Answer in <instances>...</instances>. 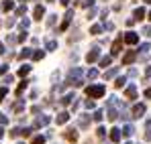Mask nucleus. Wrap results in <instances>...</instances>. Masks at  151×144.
<instances>
[{
	"mask_svg": "<svg viewBox=\"0 0 151 144\" xmlns=\"http://www.w3.org/2000/svg\"><path fill=\"white\" fill-rule=\"evenodd\" d=\"M82 83V69L76 67L65 75V85H80Z\"/></svg>",
	"mask_w": 151,
	"mask_h": 144,
	"instance_id": "f257e3e1",
	"label": "nucleus"
},
{
	"mask_svg": "<svg viewBox=\"0 0 151 144\" xmlns=\"http://www.w3.org/2000/svg\"><path fill=\"white\" fill-rule=\"evenodd\" d=\"M104 92H106V89H104V85H100V83H98V85H88V87H86V96L88 97H102Z\"/></svg>",
	"mask_w": 151,
	"mask_h": 144,
	"instance_id": "f03ea898",
	"label": "nucleus"
},
{
	"mask_svg": "<svg viewBox=\"0 0 151 144\" xmlns=\"http://www.w3.org/2000/svg\"><path fill=\"white\" fill-rule=\"evenodd\" d=\"M123 41H125L127 45H137L139 43V37H137V33H125V37H123Z\"/></svg>",
	"mask_w": 151,
	"mask_h": 144,
	"instance_id": "7ed1b4c3",
	"label": "nucleus"
},
{
	"mask_svg": "<svg viewBox=\"0 0 151 144\" xmlns=\"http://www.w3.org/2000/svg\"><path fill=\"white\" fill-rule=\"evenodd\" d=\"M145 114V106L143 104H135L133 106V118H141Z\"/></svg>",
	"mask_w": 151,
	"mask_h": 144,
	"instance_id": "20e7f679",
	"label": "nucleus"
},
{
	"mask_svg": "<svg viewBox=\"0 0 151 144\" xmlns=\"http://www.w3.org/2000/svg\"><path fill=\"white\" fill-rule=\"evenodd\" d=\"M45 124H49V116H45V114H41L37 120L33 122V128H41V126H45Z\"/></svg>",
	"mask_w": 151,
	"mask_h": 144,
	"instance_id": "39448f33",
	"label": "nucleus"
},
{
	"mask_svg": "<svg viewBox=\"0 0 151 144\" xmlns=\"http://www.w3.org/2000/svg\"><path fill=\"white\" fill-rule=\"evenodd\" d=\"M43 14H45V8L39 4V6H35V10H33V21H41L43 18Z\"/></svg>",
	"mask_w": 151,
	"mask_h": 144,
	"instance_id": "423d86ee",
	"label": "nucleus"
},
{
	"mask_svg": "<svg viewBox=\"0 0 151 144\" xmlns=\"http://www.w3.org/2000/svg\"><path fill=\"white\" fill-rule=\"evenodd\" d=\"M98 57H100V51H96V49H94V51H90V53L86 55V61H88V63H94Z\"/></svg>",
	"mask_w": 151,
	"mask_h": 144,
	"instance_id": "0eeeda50",
	"label": "nucleus"
},
{
	"mask_svg": "<svg viewBox=\"0 0 151 144\" xmlns=\"http://www.w3.org/2000/svg\"><path fill=\"white\" fill-rule=\"evenodd\" d=\"M106 118H108V120H116V118H119V112H116V108H114V106H110V104H108V116H106Z\"/></svg>",
	"mask_w": 151,
	"mask_h": 144,
	"instance_id": "6e6552de",
	"label": "nucleus"
},
{
	"mask_svg": "<svg viewBox=\"0 0 151 144\" xmlns=\"http://www.w3.org/2000/svg\"><path fill=\"white\" fill-rule=\"evenodd\" d=\"M135 59H137V53H135V51H129V53L125 55V59H123V63H125V65H129V63H133Z\"/></svg>",
	"mask_w": 151,
	"mask_h": 144,
	"instance_id": "1a4fd4ad",
	"label": "nucleus"
},
{
	"mask_svg": "<svg viewBox=\"0 0 151 144\" xmlns=\"http://www.w3.org/2000/svg\"><path fill=\"white\" fill-rule=\"evenodd\" d=\"M125 96L129 97V99H135V97H137V87H135V85L127 87V89H125Z\"/></svg>",
	"mask_w": 151,
	"mask_h": 144,
	"instance_id": "9d476101",
	"label": "nucleus"
},
{
	"mask_svg": "<svg viewBox=\"0 0 151 144\" xmlns=\"http://www.w3.org/2000/svg\"><path fill=\"white\" fill-rule=\"evenodd\" d=\"M65 138H68L70 142H76V140H78V132H76L74 128H70V130L65 132Z\"/></svg>",
	"mask_w": 151,
	"mask_h": 144,
	"instance_id": "9b49d317",
	"label": "nucleus"
},
{
	"mask_svg": "<svg viewBox=\"0 0 151 144\" xmlns=\"http://www.w3.org/2000/svg\"><path fill=\"white\" fill-rule=\"evenodd\" d=\"M121 45H123V39H119V41H116V43L112 45V51H110V55H112V57L121 53Z\"/></svg>",
	"mask_w": 151,
	"mask_h": 144,
	"instance_id": "f8f14e48",
	"label": "nucleus"
},
{
	"mask_svg": "<svg viewBox=\"0 0 151 144\" xmlns=\"http://www.w3.org/2000/svg\"><path fill=\"white\" fill-rule=\"evenodd\" d=\"M110 140H112V142H119V140H121V130L112 128V130H110Z\"/></svg>",
	"mask_w": 151,
	"mask_h": 144,
	"instance_id": "ddd939ff",
	"label": "nucleus"
},
{
	"mask_svg": "<svg viewBox=\"0 0 151 144\" xmlns=\"http://www.w3.org/2000/svg\"><path fill=\"white\" fill-rule=\"evenodd\" d=\"M68 120H70V114H68V112H61V114H57V124H65Z\"/></svg>",
	"mask_w": 151,
	"mask_h": 144,
	"instance_id": "4468645a",
	"label": "nucleus"
},
{
	"mask_svg": "<svg viewBox=\"0 0 151 144\" xmlns=\"http://www.w3.org/2000/svg\"><path fill=\"white\" fill-rule=\"evenodd\" d=\"M121 134H125V136H133V134H135V128H133L131 124H127L125 128H123V132H121Z\"/></svg>",
	"mask_w": 151,
	"mask_h": 144,
	"instance_id": "2eb2a0df",
	"label": "nucleus"
},
{
	"mask_svg": "<svg viewBox=\"0 0 151 144\" xmlns=\"http://www.w3.org/2000/svg\"><path fill=\"white\" fill-rule=\"evenodd\" d=\"M31 57H33V61H41L45 57V51H35V53H31Z\"/></svg>",
	"mask_w": 151,
	"mask_h": 144,
	"instance_id": "dca6fc26",
	"label": "nucleus"
},
{
	"mask_svg": "<svg viewBox=\"0 0 151 144\" xmlns=\"http://www.w3.org/2000/svg\"><path fill=\"white\" fill-rule=\"evenodd\" d=\"M88 124H90L88 114H82V118H80V126H82V128H88Z\"/></svg>",
	"mask_w": 151,
	"mask_h": 144,
	"instance_id": "f3484780",
	"label": "nucleus"
},
{
	"mask_svg": "<svg viewBox=\"0 0 151 144\" xmlns=\"http://www.w3.org/2000/svg\"><path fill=\"white\" fill-rule=\"evenodd\" d=\"M143 16H145V8H137L135 10V21H143Z\"/></svg>",
	"mask_w": 151,
	"mask_h": 144,
	"instance_id": "a211bd4d",
	"label": "nucleus"
},
{
	"mask_svg": "<svg viewBox=\"0 0 151 144\" xmlns=\"http://www.w3.org/2000/svg\"><path fill=\"white\" fill-rule=\"evenodd\" d=\"M29 71H31V65H23V67L19 69V77H25Z\"/></svg>",
	"mask_w": 151,
	"mask_h": 144,
	"instance_id": "6ab92c4d",
	"label": "nucleus"
},
{
	"mask_svg": "<svg viewBox=\"0 0 151 144\" xmlns=\"http://www.w3.org/2000/svg\"><path fill=\"white\" fill-rule=\"evenodd\" d=\"M90 33H92V35H100V33H102V26H100V24H92Z\"/></svg>",
	"mask_w": 151,
	"mask_h": 144,
	"instance_id": "aec40b11",
	"label": "nucleus"
},
{
	"mask_svg": "<svg viewBox=\"0 0 151 144\" xmlns=\"http://www.w3.org/2000/svg\"><path fill=\"white\" fill-rule=\"evenodd\" d=\"M110 61H112V55H110V57H102L100 65H102V67H106V65H110Z\"/></svg>",
	"mask_w": 151,
	"mask_h": 144,
	"instance_id": "412c9836",
	"label": "nucleus"
},
{
	"mask_svg": "<svg viewBox=\"0 0 151 144\" xmlns=\"http://www.w3.org/2000/svg\"><path fill=\"white\" fill-rule=\"evenodd\" d=\"M116 73H119V69L114 67V69H110V71H106V75H104V77H106V79H112V77L116 75Z\"/></svg>",
	"mask_w": 151,
	"mask_h": 144,
	"instance_id": "4be33fe9",
	"label": "nucleus"
},
{
	"mask_svg": "<svg viewBox=\"0 0 151 144\" xmlns=\"http://www.w3.org/2000/svg\"><path fill=\"white\" fill-rule=\"evenodd\" d=\"M23 108H25V104H23V99H19L14 104V112H23Z\"/></svg>",
	"mask_w": 151,
	"mask_h": 144,
	"instance_id": "5701e85b",
	"label": "nucleus"
},
{
	"mask_svg": "<svg viewBox=\"0 0 151 144\" xmlns=\"http://www.w3.org/2000/svg\"><path fill=\"white\" fill-rule=\"evenodd\" d=\"M92 118H94V120H96V122H100L102 118H104V114H102V110H96V112H94V116H92Z\"/></svg>",
	"mask_w": 151,
	"mask_h": 144,
	"instance_id": "b1692460",
	"label": "nucleus"
},
{
	"mask_svg": "<svg viewBox=\"0 0 151 144\" xmlns=\"http://www.w3.org/2000/svg\"><path fill=\"white\" fill-rule=\"evenodd\" d=\"M125 83H127V79H125V77H119V79L114 81V85H116V87H125Z\"/></svg>",
	"mask_w": 151,
	"mask_h": 144,
	"instance_id": "393cba45",
	"label": "nucleus"
},
{
	"mask_svg": "<svg viewBox=\"0 0 151 144\" xmlns=\"http://www.w3.org/2000/svg\"><path fill=\"white\" fill-rule=\"evenodd\" d=\"M72 99H74V94H68V96H63V99H61V101H63V106H68Z\"/></svg>",
	"mask_w": 151,
	"mask_h": 144,
	"instance_id": "a878e982",
	"label": "nucleus"
},
{
	"mask_svg": "<svg viewBox=\"0 0 151 144\" xmlns=\"http://www.w3.org/2000/svg\"><path fill=\"white\" fill-rule=\"evenodd\" d=\"M33 144H45V136H35L33 138Z\"/></svg>",
	"mask_w": 151,
	"mask_h": 144,
	"instance_id": "bb28decb",
	"label": "nucleus"
},
{
	"mask_svg": "<svg viewBox=\"0 0 151 144\" xmlns=\"http://www.w3.org/2000/svg\"><path fill=\"white\" fill-rule=\"evenodd\" d=\"M31 53H33V51H31V49H23V51H21V55H19V57H21V59H25V57H29V55H31Z\"/></svg>",
	"mask_w": 151,
	"mask_h": 144,
	"instance_id": "cd10ccee",
	"label": "nucleus"
},
{
	"mask_svg": "<svg viewBox=\"0 0 151 144\" xmlns=\"http://www.w3.org/2000/svg\"><path fill=\"white\" fill-rule=\"evenodd\" d=\"M12 6H14V4H12V0H6L2 8H4V10H12Z\"/></svg>",
	"mask_w": 151,
	"mask_h": 144,
	"instance_id": "c85d7f7f",
	"label": "nucleus"
},
{
	"mask_svg": "<svg viewBox=\"0 0 151 144\" xmlns=\"http://www.w3.org/2000/svg\"><path fill=\"white\" fill-rule=\"evenodd\" d=\"M21 132H23L21 128H12V130H10V136H12V138H17V136H19Z\"/></svg>",
	"mask_w": 151,
	"mask_h": 144,
	"instance_id": "c756f323",
	"label": "nucleus"
},
{
	"mask_svg": "<svg viewBox=\"0 0 151 144\" xmlns=\"http://www.w3.org/2000/svg\"><path fill=\"white\" fill-rule=\"evenodd\" d=\"M88 77H90V79L98 77V69H90V71H88Z\"/></svg>",
	"mask_w": 151,
	"mask_h": 144,
	"instance_id": "7c9ffc66",
	"label": "nucleus"
},
{
	"mask_svg": "<svg viewBox=\"0 0 151 144\" xmlns=\"http://www.w3.org/2000/svg\"><path fill=\"white\" fill-rule=\"evenodd\" d=\"M27 83H29V81H21V85L17 87V94H21V92L25 89V87H27Z\"/></svg>",
	"mask_w": 151,
	"mask_h": 144,
	"instance_id": "2f4dec72",
	"label": "nucleus"
},
{
	"mask_svg": "<svg viewBox=\"0 0 151 144\" xmlns=\"http://www.w3.org/2000/svg\"><path fill=\"white\" fill-rule=\"evenodd\" d=\"M17 41H19V43H25L27 41V33H21V35L17 37Z\"/></svg>",
	"mask_w": 151,
	"mask_h": 144,
	"instance_id": "473e14b6",
	"label": "nucleus"
},
{
	"mask_svg": "<svg viewBox=\"0 0 151 144\" xmlns=\"http://www.w3.org/2000/svg\"><path fill=\"white\" fill-rule=\"evenodd\" d=\"M6 124H8V118L4 114H0V126H6Z\"/></svg>",
	"mask_w": 151,
	"mask_h": 144,
	"instance_id": "72a5a7b5",
	"label": "nucleus"
},
{
	"mask_svg": "<svg viewBox=\"0 0 151 144\" xmlns=\"http://www.w3.org/2000/svg\"><path fill=\"white\" fill-rule=\"evenodd\" d=\"M55 47H57V43H55V41H47V49H49V51H53Z\"/></svg>",
	"mask_w": 151,
	"mask_h": 144,
	"instance_id": "f704fd0d",
	"label": "nucleus"
},
{
	"mask_svg": "<svg viewBox=\"0 0 151 144\" xmlns=\"http://www.w3.org/2000/svg\"><path fill=\"white\" fill-rule=\"evenodd\" d=\"M29 24H31V21H29V18H23V21H21V28H27Z\"/></svg>",
	"mask_w": 151,
	"mask_h": 144,
	"instance_id": "c9c22d12",
	"label": "nucleus"
},
{
	"mask_svg": "<svg viewBox=\"0 0 151 144\" xmlns=\"http://www.w3.org/2000/svg\"><path fill=\"white\" fill-rule=\"evenodd\" d=\"M143 35H147V37H151V24H149V26H143Z\"/></svg>",
	"mask_w": 151,
	"mask_h": 144,
	"instance_id": "e433bc0d",
	"label": "nucleus"
},
{
	"mask_svg": "<svg viewBox=\"0 0 151 144\" xmlns=\"http://www.w3.org/2000/svg\"><path fill=\"white\" fill-rule=\"evenodd\" d=\"M149 49H151V45H149V43H143V45H141V51H143V53H147Z\"/></svg>",
	"mask_w": 151,
	"mask_h": 144,
	"instance_id": "4c0bfd02",
	"label": "nucleus"
},
{
	"mask_svg": "<svg viewBox=\"0 0 151 144\" xmlns=\"http://www.w3.org/2000/svg\"><path fill=\"white\" fill-rule=\"evenodd\" d=\"M92 2H94V0H84V2H82V6H84V8H90V6H92Z\"/></svg>",
	"mask_w": 151,
	"mask_h": 144,
	"instance_id": "58836bf2",
	"label": "nucleus"
},
{
	"mask_svg": "<svg viewBox=\"0 0 151 144\" xmlns=\"http://www.w3.org/2000/svg\"><path fill=\"white\" fill-rule=\"evenodd\" d=\"M104 134H106V130H104V128H98V138H104Z\"/></svg>",
	"mask_w": 151,
	"mask_h": 144,
	"instance_id": "ea45409f",
	"label": "nucleus"
},
{
	"mask_svg": "<svg viewBox=\"0 0 151 144\" xmlns=\"http://www.w3.org/2000/svg\"><path fill=\"white\" fill-rule=\"evenodd\" d=\"M25 10H27L25 6H19V8H17V14H19V16H21V14H25Z\"/></svg>",
	"mask_w": 151,
	"mask_h": 144,
	"instance_id": "a19ab883",
	"label": "nucleus"
},
{
	"mask_svg": "<svg viewBox=\"0 0 151 144\" xmlns=\"http://www.w3.org/2000/svg\"><path fill=\"white\" fill-rule=\"evenodd\" d=\"M6 92H8V89H6V87H0V99H2V97L6 96Z\"/></svg>",
	"mask_w": 151,
	"mask_h": 144,
	"instance_id": "79ce46f5",
	"label": "nucleus"
},
{
	"mask_svg": "<svg viewBox=\"0 0 151 144\" xmlns=\"http://www.w3.org/2000/svg\"><path fill=\"white\" fill-rule=\"evenodd\" d=\"M8 71V65H2V67H0V73H6Z\"/></svg>",
	"mask_w": 151,
	"mask_h": 144,
	"instance_id": "37998d69",
	"label": "nucleus"
},
{
	"mask_svg": "<svg viewBox=\"0 0 151 144\" xmlns=\"http://www.w3.org/2000/svg\"><path fill=\"white\" fill-rule=\"evenodd\" d=\"M145 77H151V67H147V69H145Z\"/></svg>",
	"mask_w": 151,
	"mask_h": 144,
	"instance_id": "c03bdc74",
	"label": "nucleus"
},
{
	"mask_svg": "<svg viewBox=\"0 0 151 144\" xmlns=\"http://www.w3.org/2000/svg\"><path fill=\"white\" fill-rule=\"evenodd\" d=\"M145 140H149V142H151V130L147 132V134H145Z\"/></svg>",
	"mask_w": 151,
	"mask_h": 144,
	"instance_id": "a18cd8bd",
	"label": "nucleus"
},
{
	"mask_svg": "<svg viewBox=\"0 0 151 144\" xmlns=\"http://www.w3.org/2000/svg\"><path fill=\"white\" fill-rule=\"evenodd\" d=\"M59 4H63V6H68V4H70V0H59Z\"/></svg>",
	"mask_w": 151,
	"mask_h": 144,
	"instance_id": "49530a36",
	"label": "nucleus"
},
{
	"mask_svg": "<svg viewBox=\"0 0 151 144\" xmlns=\"http://www.w3.org/2000/svg\"><path fill=\"white\" fill-rule=\"evenodd\" d=\"M4 53H6V51H4V45L0 43V55H4Z\"/></svg>",
	"mask_w": 151,
	"mask_h": 144,
	"instance_id": "de8ad7c7",
	"label": "nucleus"
},
{
	"mask_svg": "<svg viewBox=\"0 0 151 144\" xmlns=\"http://www.w3.org/2000/svg\"><path fill=\"white\" fill-rule=\"evenodd\" d=\"M145 97H151V89H145Z\"/></svg>",
	"mask_w": 151,
	"mask_h": 144,
	"instance_id": "09e8293b",
	"label": "nucleus"
},
{
	"mask_svg": "<svg viewBox=\"0 0 151 144\" xmlns=\"http://www.w3.org/2000/svg\"><path fill=\"white\" fill-rule=\"evenodd\" d=\"M2 136H4V128L0 126V138H2Z\"/></svg>",
	"mask_w": 151,
	"mask_h": 144,
	"instance_id": "8fccbe9b",
	"label": "nucleus"
},
{
	"mask_svg": "<svg viewBox=\"0 0 151 144\" xmlns=\"http://www.w3.org/2000/svg\"><path fill=\"white\" fill-rule=\"evenodd\" d=\"M21 2H27V0H21Z\"/></svg>",
	"mask_w": 151,
	"mask_h": 144,
	"instance_id": "3c124183",
	"label": "nucleus"
},
{
	"mask_svg": "<svg viewBox=\"0 0 151 144\" xmlns=\"http://www.w3.org/2000/svg\"><path fill=\"white\" fill-rule=\"evenodd\" d=\"M145 2H151V0H145Z\"/></svg>",
	"mask_w": 151,
	"mask_h": 144,
	"instance_id": "603ef678",
	"label": "nucleus"
},
{
	"mask_svg": "<svg viewBox=\"0 0 151 144\" xmlns=\"http://www.w3.org/2000/svg\"><path fill=\"white\" fill-rule=\"evenodd\" d=\"M149 18H151V12H149Z\"/></svg>",
	"mask_w": 151,
	"mask_h": 144,
	"instance_id": "864d4df0",
	"label": "nucleus"
},
{
	"mask_svg": "<svg viewBox=\"0 0 151 144\" xmlns=\"http://www.w3.org/2000/svg\"><path fill=\"white\" fill-rule=\"evenodd\" d=\"M49 2H53V0H49Z\"/></svg>",
	"mask_w": 151,
	"mask_h": 144,
	"instance_id": "5fc2aeb1",
	"label": "nucleus"
},
{
	"mask_svg": "<svg viewBox=\"0 0 151 144\" xmlns=\"http://www.w3.org/2000/svg\"><path fill=\"white\" fill-rule=\"evenodd\" d=\"M127 144H131V142H127Z\"/></svg>",
	"mask_w": 151,
	"mask_h": 144,
	"instance_id": "6e6d98bb",
	"label": "nucleus"
}]
</instances>
